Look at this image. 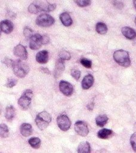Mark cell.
<instances>
[{"instance_id": "24", "label": "cell", "mask_w": 136, "mask_h": 153, "mask_svg": "<svg viewBox=\"0 0 136 153\" xmlns=\"http://www.w3.org/2000/svg\"><path fill=\"white\" fill-rule=\"evenodd\" d=\"M28 143L34 149H38L41 145V140L39 138L33 137L29 139Z\"/></svg>"}, {"instance_id": "31", "label": "cell", "mask_w": 136, "mask_h": 153, "mask_svg": "<svg viewBox=\"0 0 136 153\" xmlns=\"http://www.w3.org/2000/svg\"><path fill=\"white\" fill-rule=\"evenodd\" d=\"M80 62H81V63L84 66H85L86 68H91V66H92V62H91V60H89L88 59L82 58V59H81Z\"/></svg>"}, {"instance_id": "37", "label": "cell", "mask_w": 136, "mask_h": 153, "mask_svg": "<svg viewBox=\"0 0 136 153\" xmlns=\"http://www.w3.org/2000/svg\"><path fill=\"white\" fill-rule=\"evenodd\" d=\"M41 69H42V71H43V72H45V73H49V71H48V69H47V68H41Z\"/></svg>"}, {"instance_id": "28", "label": "cell", "mask_w": 136, "mask_h": 153, "mask_svg": "<svg viewBox=\"0 0 136 153\" xmlns=\"http://www.w3.org/2000/svg\"><path fill=\"white\" fill-rule=\"evenodd\" d=\"M74 2L79 7H86L91 3L89 0H75Z\"/></svg>"}, {"instance_id": "17", "label": "cell", "mask_w": 136, "mask_h": 153, "mask_svg": "<svg viewBox=\"0 0 136 153\" xmlns=\"http://www.w3.org/2000/svg\"><path fill=\"white\" fill-rule=\"evenodd\" d=\"M20 131L22 136L28 137L32 133V127L30 124L23 123L20 127Z\"/></svg>"}, {"instance_id": "18", "label": "cell", "mask_w": 136, "mask_h": 153, "mask_svg": "<svg viewBox=\"0 0 136 153\" xmlns=\"http://www.w3.org/2000/svg\"><path fill=\"white\" fill-rule=\"evenodd\" d=\"M60 19L62 24L65 26H69L73 23L72 18L67 12L62 13L60 15Z\"/></svg>"}, {"instance_id": "23", "label": "cell", "mask_w": 136, "mask_h": 153, "mask_svg": "<svg viewBox=\"0 0 136 153\" xmlns=\"http://www.w3.org/2000/svg\"><path fill=\"white\" fill-rule=\"evenodd\" d=\"M95 29L97 33L101 35H103L107 33V27L106 25L103 22H98L96 24Z\"/></svg>"}, {"instance_id": "40", "label": "cell", "mask_w": 136, "mask_h": 153, "mask_svg": "<svg viewBox=\"0 0 136 153\" xmlns=\"http://www.w3.org/2000/svg\"><path fill=\"white\" fill-rule=\"evenodd\" d=\"M134 127H135V128H136V123H135V126H134Z\"/></svg>"}, {"instance_id": "4", "label": "cell", "mask_w": 136, "mask_h": 153, "mask_svg": "<svg viewBox=\"0 0 136 153\" xmlns=\"http://www.w3.org/2000/svg\"><path fill=\"white\" fill-rule=\"evenodd\" d=\"M51 120L52 117L51 115L45 111H42L38 114L35 118L36 124L41 130L45 129L48 127Z\"/></svg>"}, {"instance_id": "30", "label": "cell", "mask_w": 136, "mask_h": 153, "mask_svg": "<svg viewBox=\"0 0 136 153\" xmlns=\"http://www.w3.org/2000/svg\"><path fill=\"white\" fill-rule=\"evenodd\" d=\"M17 82V80L16 79L13 78H10L7 79V81L5 84V86L8 88H12L16 85Z\"/></svg>"}, {"instance_id": "36", "label": "cell", "mask_w": 136, "mask_h": 153, "mask_svg": "<svg viewBox=\"0 0 136 153\" xmlns=\"http://www.w3.org/2000/svg\"><path fill=\"white\" fill-rule=\"evenodd\" d=\"M94 103L93 102H91V103H90L89 104H88V105H87V108L89 109V110H90V111H92V109H93V108H94Z\"/></svg>"}, {"instance_id": "13", "label": "cell", "mask_w": 136, "mask_h": 153, "mask_svg": "<svg viewBox=\"0 0 136 153\" xmlns=\"http://www.w3.org/2000/svg\"><path fill=\"white\" fill-rule=\"evenodd\" d=\"M14 29L13 23L9 20H4L1 22V30L5 33H11Z\"/></svg>"}, {"instance_id": "22", "label": "cell", "mask_w": 136, "mask_h": 153, "mask_svg": "<svg viewBox=\"0 0 136 153\" xmlns=\"http://www.w3.org/2000/svg\"><path fill=\"white\" fill-rule=\"evenodd\" d=\"M109 118L105 114L99 115L95 118V123L98 127H103L107 123Z\"/></svg>"}, {"instance_id": "6", "label": "cell", "mask_w": 136, "mask_h": 153, "mask_svg": "<svg viewBox=\"0 0 136 153\" xmlns=\"http://www.w3.org/2000/svg\"><path fill=\"white\" fill-rule=\"evenodd\" d=\"M54 22V19L47 14H40L36 19V23L41 27H49L52 25Z\"/></svg>"}, {"instance_id": "38", "label": "cell", "mask_w": 136, "mask_h": 153, "mask_svg": "<svg viewBox=\"0 0 136 153\" xmlns=\"http://www.w3.org/2000/svg\"><path fill=\"white\" fill-rule=\"evenodd\" d=\"M133 4H134V6L135 8L136 9V0H135V1H133Z\"/></svg>"}, {"instance_id": "19", "label": "cell", "mask_w": 136, "mask_h": 153, "mask_svg": "<svg viewBox=\"0 0 136 153\" xmlns=\"http://www.w3.org/2000/svg\"><path fill=\"white\" fill-rule=\"evenodd\" d=\"M77 152L78 153H91L89 143L86 141L81 142L78 147Z\"/></svg>"}, {"instance_id": "9", "label": "cell", "mask_w": 136, "mask_h": 153, "mask_svg": "<svg viewBox=\"0 0 136 153\" xmlns=\"http://www.w3.org/2000/svg\"><path fill=\"white\" fill-rule=\"evenodd\" d=\"M75 131L80 136L85 137L89 133V129L87 124L83 121H78L74 126Z\"/></svg>"}, {"instance_id": "8", "label": "cell", "mask_w": 136, "mask_h": 153, "mask_svg": "<svg viewBox=\"0 0 136 153\" xmlns=\"http://www.w3.org/2000/svg\"><path fill=\"white\" fill-rule=\"evenodd\" d=\"M57 123L58 127L63 131L68 130L71 126V121L65 114H61L57 117Z\"/></svg>"}, {"instance_id": "32", "label": "cell", "mask_w": 136, "mask_h": 153, "mask_svg": "<svg viewBox=\"0 0 136 153\" xmlns=\"http://www.w3.org/2000/svg\"><path fill=\"white\" fill-rule=\"evenodd\" d=\"M130 143L132 149L136 152V131L131 135L130 137Z\"/></svg>"}, {"instance_id": "33", "label": "cell", "mask_w": 136, "mask_h": 153, "mask_svg": "<svg viewBox=\"0 0 136 153\" xmlns=\"http://www.w3.org/2000/svg\"><path fill=\"white\" fill-rule=\"evenodd\" d=\"M112 2L113 5L118 9H122L123 7V3L121 1H113Z\"/></svg>"}, {"instance_id": "16", "label": "cell", "mask_w": 136, "mask_h": 153, "mask_svg": "<svg viewBox=\"0 0 136 153\" xmlns=\"http://www.w3.org/2000/svg\"><path fill=\"white\" fill-rule=\"evenodd\" d=\"M122 33L128 39H133L136 37V32L130 27L125 26L122 28Z\"/></svg>"}, {"instance_id": "15", "label": "cell", "mask_w": 136, "mask_h": 153, "mask_svg": "<svg viewBox=\"0 0 136 153\" xmlns=\"http://www.w3.org/2000/svg\"><path fill=\"white\" fill-rule=\"evenodd\" d=\"M49 54L47 50L39 51L36 55V60L39 63H46L48 60Z\"/></svg>"}, {"instance_id": "7", "label": "cell", "mask_w": 136, "mask_h": 153, "mask_svg": "<svg viewBox=\"0 0 136 153\" xmlns=\"http://www.w3.org/2000/svg\"><path fill=\"white\" fill-rule=\"evenodd\" d=\"M44 44L43 37L39 33H35L29 39V47L30 49L38 50Z\"/></svg>"}, {"instance_id": "27", "label": "cell", "mask_w": 136, "mask_h": 153, "mask_svg": "<svg viewBox=\"0 0 136 153\" xmlns=\"http://www.w3.org/2000/svg\"><path fill=\"white\" fill-rule=\"evenodd\" d=\"M33 30L30 28L29 27H25L24 29H23V34L24 35V36L27 38V39H29L33 36Z\"/></svg>"}, {"instance_id": "39", "label": "cell", "mask_w": 136, "mask_h": 153, "mask_svg": "<svg viewBox=\"0 0 136 153\" xmlns=\"http://www.w3.org/2000/svg\"><path fill=\"white\" fill-rule=\"evenodd\" d=\"M135 25H136V17L135 19Z\"/></svg>"}, {"instance_id": "35", "label": "cell", "mask_w": 136, "mask_h": 153, "mask_svg": "<svg viewBox=\"0 0 136 153\" xmlns=\"http://www.w3.org/2000/svg\"><path fill=\"white\" fill-rule=\"evenodd\" d=\"M42 37H43V42H44V44H48L50 41V38L49 37L47 36V35H42Z\"/></svg>"}, {"instance_id": "12", "label": "cell", "mask_w": 136, "mask_h": 153, "mask_svg": "<svg viewBox=\"0 0 136 153\" xmlns=\"http://www.w3.org/2000/svg\"><path fill=\"white\" fill-rule=\"evenodd\" d=\"M65 68L64 62L63 60L59 59L56 61L54 71V75L55 78H58L63 73Z\"/></svg>"}, {"instance_id": "34", "label": "cell", "mask_w": 136, "mask_h": 153, "mask_svg": "<svg viewBox=\"0 0 136 153\" xmlns=\"http://www.w3.org/2000/svg\"><path fill=\"white\" fill-rule=\"evenodd\" d=\"M13 62H14V61L13 60H11L10 58H8V57H5L3 60V63H5L7 66H11L12 67Z\"/></svg>"}, {"instance_id": "5", "label": "cell", "mask_w": 136, "mask_h": 153, "mask_svg": "<svg viewBox=\"0 0 136 153\" xmlns=\"http://www.w3.org/2000/svg\"><path fill=\"white\" fill-rule=\"evenodd\" d=\"M32 97L33 92L31 90H25L18 100V104L20 107L23 110L27 109L30 105Z\"/></svg>"}, {"instance_id": "20", "label": "cell", "mask_w": 136, "mask_h": 153, "mask_svg": "<svg viewBox=\"0 0 136 153\" xmlns=\"http://www.w3.org/2000/svg\"><path fill=\"white\" fill-rule=\"evenodd\" d=\"M113 134V131L108 128H103L97 133V136L102 139H106L110 137Z\"/></svg>"}, {"instance_id": "1", "label": "cell", "mask_w": 136, "mask_h": 153, "mask_svg": "<svg viewBox=\"0 0 136 153\" xmlns=\"http://www.w3.org/2000/svg\"><path fill=\"white\" fill-rule=\"evenodd\" d=\"M55 8V4H51L47 1H35L29 5L28 11L30 13L36 14L41 11L50 12Z\"/></svg>"}, {"instance_id": "29", "label": "cell", "mask_w": 136, "mask_h": 153, "mask_svg": "<svg viewBox=\"0 0 136 153\" xmlns=\"http://www.w3.org/2000/svg\"><path fill=\"white\" fill-rule=\"evenodd\" d=\"M70 74L76 81H78L81 76V72L77 69H72L70 71Z\"/></svg>"}, {"instance_id": "14", "label": "cell", "mask_w": 136, "mask_h": 153, "mask_svg": "<svg viewBox=\"0 0 136 153\" xmlns=\"http://www.w3.org/2000/svg\"><path fill=\"white\" fill-rule=\"evenodd\" d=\"M94 78L91 74H88L85 76L82 81V87L84 90H87L89 88L94 84Z\"/></svg>"}, {"instance_id": "26", "label": "cell", "mask_w": 136, "mask_h": 153, "mask_svg": "<svg viewBox=\"0 0 136 153\" xmlns=\"http://www.w3.org/2000/svg\"><path fill=\"white\" fill-rule=\"evenodd\" d=\"M59 57L60 59L64 60H69L71 58V55L69 51L65 50H62L59 53Z\"/></svg>"}, {"instance_id": "25", "label": "cell", "mask_w": 136, "mask_h": 153, "mask_svg": "<svg viewBox=\"0 0 136 153\" xmlns=\"http://www.w3.org/2000/svg\"><path fill=\"white\" fill-rule=\"evenodd\" d=\"M0 134L2 138H5L8 136L9 130L5 124H1L0 125Z\"/></svg>"}, {"instance_id": "3", "label": "cell", "mask_w": 136, "mask_h": 153, "mask_svg": "<svg viewBox=\"0 0 136 153\" xmlns=\"http://www.w3.org/2000/svg\"><path fill=\"white\" fill-rule=\"evenodd\" d=\"M12 68L14 74L19 78L24 77L29 71V66L20 59L14 61Z\"/></svg>"}, {"instance_id": "21", "label": "cell", "mask_w": 136, "mask_h": 153, "mask_svg": "<svg viewBox=\"0 0 136 153\" xmlns=\"http://www.w3.org/2000/svg\"><path fill=\"white\" fill-rule=\"evenodd\" d=\"M16 115L15 108L13 106H8L6 108L5 117L8 121H11L14 118Z\"/></svg>"}, {"instance_id": "2", "label": "cell", "mask_w": 136, "mask_h": 153, "mask_svg": "<svg viewBox=\"0 0 136 153\" xmlns=\"http://www.w3.org/2000/svg\"><path fill=\"white\" fill-rule=\"evenodd\" d=\"M115 61L119 65L128 67L131 65V60L128 51L123 50H118L113 53Z\"/></svg>"}, {"instance_id": "11", "label": "cell", "mask_w": 136, "mask_h": 153, "mask_svg": "<svg viewBox=\"0 0 136 153\" xmlns=\"http://www.w3.org/2000/svg\"><path fill=\"white\" fill-rule=\"evenodd\" d=\"M13 52L14 55L21 60H26L27 57V52L26 48L20 44L17 45L14 48Z\"/></svg>"}, {"instance_id": "10", "label": "cell", "mask_w": 136, "mask_h": 153, "mask_svg": "<svg viewBox=\"0 0 136 153\" xmlns=\"http://www.w3.org/2000/svg\"><path fill=\"white\" fill-rule=\"evenodd\" d=\"M59 89L66 96H70L73 92V87L69 82L62 80L59 82Z\"/></svg>"}]
</instances>
